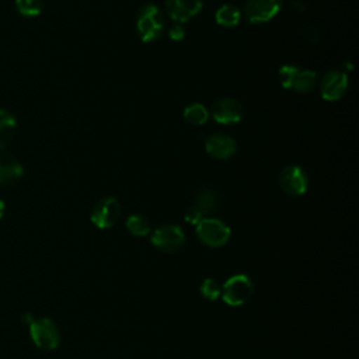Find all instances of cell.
I'll use <instances>...</instances> for the list:
<instances>
[{"instance_id": "6da1fadb", "label": "cell", "mask_w": 359, "mask_h": 359, "mask_svg": "<svg viewBox=\"0 0 359 359\" xmlns=\"http://www.w3.org/2000/svg\"><path fill=\"white\" fill-rule=\"evenodd\" d=\"M135 27L140 41L144 43H150L163 36L167 21L163 11L156 4L147 3L139 10Z\"/></svg>"}, {"instance_id": "7a4b0ae2", "label": "cell", "mask_w": 359, "mask_h": 359, "mask_svg": "<svg viewBox=\"0 0 359 359\" xmlns=\"http://www.w3.org/2000/svg\"><path fill=\"white\" fill-rule=\"evenodd\" d=\"M279 80L283 88L299 94H309L317 84V74L314 70L300 67L296 65H283L279 67Z\"/></svg>"}, {"instance_id": "3957f363", "label": "cell", "mask_w": 359, "mask_h": 359, "mask_svg": "<svg viewBox=\"0 0 359 359\" xmlns=\"http://www.w3.org/2000/svg\"><path fill=\"white\" fill-rule=\"evenodd\" d=\"M254 293V285L251 279L244 273L230 276L222 286V299L227 306L238 307L250 300Z\"/></svg>"}, {"instance_id": "277c9868", "label": "cell", "mask_w": 359, "mask_h": 359, "mask_svg": "<svg viewBox=\"0 0 359 359\" xmlns=\"http://www.w3.org/2000/svg\"><path fill=\"white\" fill-rule=\"evenodd\" d=\"M196 236L198 238L208 247L219 248L223 247L231 236L230 227L216 217H203L196 224Z\"/></svg>"}, {"instance_id": "5b68a950", "label": "cell", "mask_w": 359, "mask_h": 359, "mask_svg": "<svg viewBox=\"0 0 359 359\" xmlns=\"http://www.w3.org/2000/svg\"><path fill=\"white\" fill-rule=\"evenodd\" d=\"M29 335L34 344L46 351L56 349L60 344V331L56 323L48 317L34 318L29 324Z\"/></svg>"}, {"instance_id": "8992f818", "label": "cell", "mask_w": 359, "mask_h": 359, "mask_svg": "<svg viewBox=\"0 0 359 359\" xmlns=\"http://www.w3.org/2000/svg\"><path fill=\"white\" fill-rule=\"evenodd\" d=\"M121 210H122L121 202L115 196L107 195L95 202L91 210L90 219L95 227L101 230L109 229L118 222L121 216Z\"/></svg>"}, {"instance_id": "52a82bcc", "label": "cell", "mask_w": 359, "mask_h": 359, "mask_svg": "<svg viewBox=\"0 0 359 359\" xmlns=\"http://www.w3.org/2000/svg\"><path fill=\"white\" fill-rule=\"evenodd\" d=\"M185 233L177 224H163L157 227L151 236L150 243L163 252H175L185 244Z\"/></svg>"}, {"instance_id": "ba28073f", "label": "cell", "mask_w": 359, "mask_h": 359, "mask_svg": "<svg viewBox=\"0 0 359 359\" xmlns=\"http://www.w3.org/2000/svg\"><path fill=\"white\" fill-rule=\"evenodd\" d=\"M278 180L283 192L290 196H300L306 194L309 188V177L306 171L296 164L285 165L280 170Z\"/></svg>"}, {"instance_id": "9c48e42d", "label": "cell", "mask_w": 359, "mask_h": 359, "mask_svg": "<svg viewBox=\"0 0 359 359\" xmlns=\"http://www.w3.org/2000/svg\"><path fill=\"white\" fill-rule=\"evenodd\" d=\"M348 74L344 70H328L320 80L318 88L320 94L325 101H338L341 100L348 90Z\"/></svg>"}, {"instance_id": "30bf717a", "label": "cell", "mask_w": 359, "mask_h": 359, "mask_svg": "<svg viewBox=\"0 0 359 359\" xmlns=\"http://www.w3.org/2000/svg\"><path fill=\"white\" fill-rule=\"evenodd\" d=\"M282 8V0H247L244 17L250 24H264L271 21Z\"/></svg>"}, {"instance_id": "8fae6325", "label": "cell", "mask_w": 359, "mask_h": 359, "mask_svg": "<svg viewBox=\"0 0 359 359\" xmlns=\"http://www.w3.org/2000/svg\"><path fill=\"white\" fill-rule=\"evenodd\" d=\"M209 115L220 125H233L243 119L244 108L238 100L224 97L213 102Z\"/></svg>"}, {"instance_id": "7c38bea8", "label": "cell", "mask_w": 359, "mask_h": 359, "mask_svg": "<svg viewBox=\"0 0 359 359\" xmlns=\"http://www.w3.org/2000/svg\"><path fill=\"white\" fill-rule=\"evenodd\" d=\"M164 7L167 15L174 22L184 24L199 14L203 0H165Z\"/></svg>"}, {"instance_id": "4fadbf2b", "label": "cell", "mask_w": 359, "mask_h": 359, "mask_svg": "<svg viewBox=\"0 0 359 359\" xmlns=\"http://www.w3.org/2000/svg\"><path fill=\"white\" fill-rule=\"evenodd\" d=\"M205 150L216 160H227L237 151V143L226 133H212L205 139Z\"/></svg>"}, {"instance_id": "5bb4252c", "label": "cell", "mask_w": 359, "mask_h": 359, "mask_svg": "<svg viewBox=\"0 0 359 359\" xmlns=\"http://www.w3.org/2000/svg\"><path fill=\"white\" fill-rule=\"evenodd\" d=\"M222 196L213 188H201L194 195V206L205 216L212 215L220 209Z\"/></svg>"}, {"instance_id": "9a60e30c", "label": "cell", "mask_w": 359, "mask_h": 359, "mask_svg": "<svg viewBox=\"0 0 359 359\" xmlns=\"http://www.w3.org/2000/svg\"><path fill=\"white\" fill-rule=\"evenodd\" d=\"M24 175L21 163L11 154L0 150V185L17 182Z\"/></svg>"}, {"instance_id": "2e32d148", "label": "cell", "mask_w": 359, "mask_h": 359, "mask_svg": "<svg viewBox=\"0 0 359 359\" xmlns=\"http://www.w3.org/2000/svg\"><path fill=\"white\" fill-rule=\"evenodd\" d=\"M17 128L15 116L7 111L0 108V150H3L13 139Z\"/></svg>"}, {"instance_id": "e0dca14e", "label": "cell", "mask_w": 359, "mask_h": 359, "mask_svg": "<svg viewBox=\"0 0 359 359\" xmlns=\"http://www.w3.org/2000/svg\"><path fill=\"white\" fill-rule=\"evenodd\" d=\"M215 20L224 28H233L238 25L241 20V11L234 4H222L215 13Z\"/></svg>"}, {"instance_id": "ac0fdd59", "label": "cell", "mask_w": 359, "mask_h": 359, "mask_svg": "<svg viewBox=\"0 0 359 359\" xmlns=\"http://www.w3.org/2000/svg\"><path fill=\"white\" fill-rule=\"evenodd\" d=\"M184 119L191 123V125H195V126H201L203 123L208 122L209 119V111L206 109V107L201 102H192V104H188L185 108H184Z\"/></svg>"}, {"instance_id": "d6986e66", "label": "cell", "mask_w": 359, "mask_h": 359, "mask_svg": "<svg viewBox=\"0 0 359 359\" xmlns=\"http://www.w3.org/2000/svg\"><path fill=\"white\" fill-rule=\"evenodd\" d=\"M126 230L136 237H144L150 233V223L143 215H130L125 222Z\"/></svg>"}, {"instance_id": "ffe728a7", "label": "cell", "mask_w": 359, "mask_h": 359, "mask_svg": "<svg viewBox=\"0 0 359 359\" xmlns=\"http://www.w3.org/2000/svg\"><path fill=\"white\" fill-rule=\"evenodd\" d=\"M15 7L24 17H36L42 13L43 0H15Z\"/></svg>"}, {"instance_id": "44dd1931", "label": "cell", "mask_w": 359, "mask_h": 359, "mask_svg": "<svg viewBox=\"0 0 359 359\" xmlns=\"http://www.w3.org/2000/svg\"><path fill=\"white\" fill-rule=\"evenodd\" d=\"M201 294L206 299V300H216L220 297L222 294V286L212 278H206L205 280H202L201 283Z\"/></svg>"}, {"instance_id": "7402d4cb", "label": "cell", "mask_w": 359, "mask_h": 359, "mask_svg": "<svg viewBox=\"0 0 359 359\" xmlns=\"http://www.w3.org/2000/svg\"><path fill=\"white\" fill-rule=\"evenodd\" d=\"M184 219H185L187 223L196 226V224L203 219V215L192 205V206L187 208V210H185V213H184Z\"/></svg>"}, {"instance_id": "603a6c76", "label": "cell", "mask_w": 359, "mask_h": 359, "mask_svg": "<svg viewBox=\"0 0 359 359\" xmlns=\"http://www.w3.org/2000/svg\"><path fill=\"white\" fill-rule=\"evenodd\" d=\"M302 35H303L309 42H318L320 38H321V34H320L318 28L314 27V25H311V24H307V25L303 27Z\"/></svg>"}, {"instance_id": "cb8c5ba5", "label": "cell", "mask_w": 359, "mask_h": 359, "mask_svg": "<svg viewBox=\"0 0 359 359\" xmlns=\"http://www.w3.org/2000/svg\"><path fill=\"white\" fill-rule=\"evenodd\" d=\"M168 36L171 41L174 42H178V41H182L185 38V28L182 27V24H178V22H174L170 29H168Z\"/></svg>"}, {"instance_id": "d4e9b609", "label": "cell", "mask_w": 359, "mask_h": 359, "mask_svg": "<svg viewBox=\"0 0 359 359\" xmlns=\"http://www.w3.org/2000/svg\"><path fill=\"white\" fill-rule=\"evenodd\" d=\"M290 3H292V6H293L297 11H300V13H303V11L307 10V6H306V3H304L303 0H290Z\"/></svg>"}, {"instance_id": "484cf974", "label": "cell", "mask_w": 359, "mask_h": 359, "mask_svg": "<svg viewBox=\"0 0 359 359\" xmlns=\"http://www.w3.org/2000/svg\"><path fill=\"white\" fill-rule=\"evenodd\" d=\"M3 215H4V202L0 199V219L3 217Z\"/></svg>"}]
</instances>
